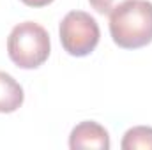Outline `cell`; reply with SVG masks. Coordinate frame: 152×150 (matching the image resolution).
<instances>
[{
  "label": "cell",
  "instance_id": "1",
  "mask_svg": "<svg viewBox=\"0 0 152 150\" xmlns=\"http://www.w3.org/2000/svg\"><path fill=\"white\" fill-rule=\"evenodd\" d=\"M110 34L117 46L136 50L152 42V2L127 0L110 12Z\"/></svg>",
  "mask_w": 152,
  "mask_h": 150
},
{
  "label": "cell",
  "instance_id": "2",
  "mask_svg": "<svg viewBox=\"0 0 152 150\" xmlns=\"http://www.w3.org/2000/svg\"><path fill=\"white\" fill-rule=\"evenodd\" d=\"M7 53L18 67L36 69L50 57V36L36 21H23L11 30Z\"/></svg>",
  "mask_w": 152,
  "mask_h": 150
},
{
  "label": "cell",
  "instance_id": "3",
  "mask_svg": "<svg viewBox=\"0 0 152 150\" xmlns=\"http://www.w3.org/2000/svg\"><path fill=\"white\" fill-rule=\"evenodd\" d=\"M60 42L64 50L73 57L90 55L101 37L97 21L83 11H71L60 23Z\"/></svg>",
  "mask_w": 152,
  "mask_h": 150
},
{
  "label": "cell",
  "instance_id": "4",
  "mask_svg": "<svg viewBox=\"0 0 152 150\" xmlns=\"http://www.w3.org/2000/svg\"><path fill=\"white\" fill-rule=\"evenodd\" d=\"M69 147L73 150L78 149H97V150H108L110 149V136L108 131L92 120L78 124L71 131L69 136Z\"/></svg>",
  "mask_w": 152,
  "mask_h": 150
},
{
  "label": "cell",
  "instance_id": "5",
  "mask_svg": "<svg viewBox=\"0 0 152 150\" xmlns=\"http://www.w3.org/2000/svg\"><path fill=\"white\" fill-rule=\"evenodd\" d=\"M23 88L11 74L0 71V113H12L23 104Z\"/></svg>",
  "mask_w": 152,
  "mask_h": 150
},
{
  "label": "cell",
  "instance_id": "6",
  "mask_svg": "<svg viewBox=\"0 0 152 150\" xmlns=\"http://www.w3.org/2000/svg\"><path fill=\"white\" fill-rule=\"evenodd\" d=\"M122 150H152V127L136 125L131 127L120 143Z\"/></svg>",
  "mask_w": 152,
  "mask_h": 150
},
{
  "label": "cell",
  "instance_id": "7",
  "mask_svg": "<svg viewBox=\"0 0 152 150\" xmlns=\"http://www.w3.org/2000/svg\"><path fill=\"white\" fill-rule=\"evenodd\" d=\"M88 2H90V5H92L97 12H101V14H110L112 11H115L118 5L126 4L127 0H88Z\"/></svg>",
  "mask_w": 152,
  "mask_h": 150
},
{
  "label": "cell",
  "instance_id": "8",
  "mask_svg": "<svg viewBox=\"0 0 152 150\" xmlns=\"http://www.w3.org/2000/svg\"><path fill=\"white\" fill-rule=\"evenodd\" d=\"M25 5H30V7H44L48 4H51L53 0H21Z\"/></svg>",
  "mask_w": 152,
  "mask_h": 150
}]
</instances>
